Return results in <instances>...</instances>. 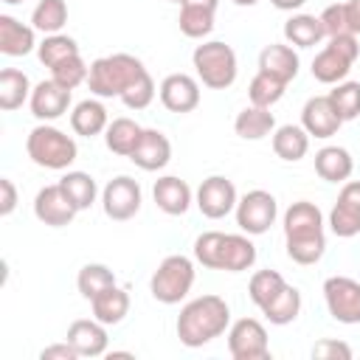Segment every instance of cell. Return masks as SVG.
I'll return each mask as SVG.
<instances>
[{
  "label": "cell",
  "instance_id": "obj_7",
  "mask_svg": "<svg viewBox=\"0 0 360 360\" xmlns=\"http://www.w3.org/2000/svg\"><path fill=\"white\" fill-rule=\"evenodd\" d=\"M194 284V262L183 253L166 256L149 278V292L160 304H180Z\"/></svg>",
  "mask_w": 360,
  "mask_h": 360
},
{
  "label": "cell",
  "instance_id": "obj_13",
  "mask_svg": "<svg viewBox=\"0 0 360 360\" xmlns=\"http://www.w3.org/2000/svg\"><path fill=\"white\" fill-rule=\"evenodd\" d=\"M239 197H236V186L222 177V174H211L200 183L197 188V208L202 217L208 219H222L236 208Z\"/></svg>",
  "mask_w": 360,
  "mask_h": 360
},
{
  "label": "cell",
  "instance_id": "obj_23",
  "mask_svg": "<svg viewBox=\"0 0 360 360\" xmlns=\"http://www.w3.org/2000/svg\"><path fill=\"white\" fill-rule=\"evenodd\" d=\"M34 34H37L34 25H25L11 14H0V53H6V56L31 53L37 48Z\"/></svg>",
  "mask_w": 360,
  "mask_h": 360
},
{
  "label": "cell",
  "instance_id": "obj_45",
  "mask_svg": "<svg viewBox=\"0 0 360 360\" xmlns=\"http://www.w3.org/2000/svg\"><path fill=\"white\" fill-rule=\"evenodd\" d=\"M17 208V188L8 177H0V217H8Z\"/></svg>",
  "mask_w": 360,
  "mask_h": 360
},
{
  "label": "cell",
  "instance_id": "obj_17",
  "mask_svg": "<svg viewBox=\"0 0 360 360\" xmlns=\"http://www.w3.org/2000/svg\"><path fill=\"white\" fill-rule=\"evenodd\" d=\"M28 104H31V115H34V118H39V121H56V118H62V115L68 112V107H70V90L62 87V84L53 82V79H42V82L31 90Z\"/></svg>",
  "mask_w": 360,
  "mask_h": 360
},
{
  "label": "cell",
  "instance_id": "obj_35",
  "mask_svg": "<svg viewBox=\"0 0 360 360\" xmlns=\"http://www.w3.org/2000/svg\"><path fill=\"white\" fill-rule=\"evenodd\" d=\"M177 25H180V31H183L188 39H202V37H208V34L214 31V11H211V8H202V6L183 3V6H180Z\"/></svg>",
  "mask_w": 360,
  "mask_h": 360
},
{
  "label": "cell",
  "instance_id": "obj_9",
  "mask_svg": "<svg viewBox=\"0 0 360 360\" xmlns=\"http://www.w3.org/2000/svg\"><path fill=\"white\" fill-rule=\"evenodd\" d=\"M233 214H236V225H239L248 236H259V233H267L270 225L276 222V217H278V202H276V197H273L270 191L253 188V191H248V194L239 197Z\"/></svg>",
  "mask_w": 360,
  "mask_h": 360
},
{
  "label": "cell",
  "instance_id": "obj_51",
  "mask_svg": "<svg viewBox=\"0 0 360 360\" xmlns=\"http://www.w3.org/2000/svg\"><path fill=\"white\" fill-rule=\"evenodd\" d=\"M3 3H8V6H17V3H22V0H3Z\"/></svg>",
  "mask_w": 360,
  "mask_h": 360
},
{
  "label": "cell",
  "instance_id": "obj_47",
  "mask_svg": "<svg viewBox=\"0 0 360 360\" xmlns=\"http://www.w3.org/2000/svg\"><path fill=\"white\" fill-rule=\"evenodd\" d=\"M346 20H349V31L360 34V0H346Z\"/></svg>",
  "mask_w": 360,
  "mask_h": 360
},
{
  "label": "cell",
  "instance_id": "obj_33",
  "mask_svg": "<svg viewBox=\"0 0 360 360\" xmlns=\"http://www.w3.org/2000/svg\"><path fill=\"white\" fill-rule=\"evenodd\" d=\"M68 22V3L65 0H39L31 11V25L37 31L48 34H59Z\"/></svg>",
  "mask_w": 360,
  "mask_h": 360
},
{
  "label": "cell",
  "instance_id": "obj_18",
  "mask_svg": "<svg viewBox=\"0 0 360 360\" xmlns=\"http://www.w3.org/2000/svg\"><path fill=\"white\" fill-rule=\"evenodd\" d=\"M340 124H343V118L338 115L329 96L307 98V104L301 110V127L309 132V138H332V135H338Z\"/></svg>",
  "mask_w": 360,
  "mask_h": 360
},
{
  "label": "cell",
  "instance_id": "obj_6",
  "mask_svg": "<svg viewBox=\"0 0 360 360\" xmlns=\"http://www.w3.org/2000/svg\"><path fill=\"white\" fill-rule=\"evenodd\" d=\"M191 62H194L197 79L211 90H225L236 82V70H239L236 53L222 39H208V42L197 45L191 53Z\"/></svg>",
  "mask_w": 360,
  "mask_h": 360
},
{
  "label": "cell",
  "instance_id": "obj_4",
  "mask_svg": "<svg viewBox=\"0 0 360 360\" xmlns=\"http://www.w3.org/2000/svg\"><path fill=\"white\" fill-rule=\"evenodd\" d=\"M146 73L143 62L132 53H110L101 56L96 62H90V76H87V87L93 96L98 98H112V96H124L127 87Z\"/></svg>",
  "mask_w": 360,
  "mask_h": 360
},
{
  "label": "cell",
  "instance_id": "obj_50",
  "mask_svg": "<svg viewBox=\"0 0 360 360\" xmlns=\"http://www.w3.org/2000/svg\"><path fill=\"white\" fill-rule=\"evenodd\" d=\"M233 3H236V6H256L259 0H233Z\"/></svg>",
  "mask_w": 360,
  "mask_h": 360
},
{
  "label": "cell",
  "instance_id": "obj_25",
  "mask_svg": "<svg viewBox=\"0 0 360 360\" xmlns=\"http://www.w3.org/2000/svg\"><path fill=\"white\" fill-rule=\"evenodd\" d=\"M90 309H93V318L107 323V326H115L121 323L127 315H129V292L118 284L101 290L93 301H90Z\"/></svg>",
  "mask_w": 360,
  "mask_h": 360
},
{
  "label": "cell",
  "instance_id": "obj_11",
  "mask_svg": "<svg viewBox=\"0 0 360 360\" xmlns=\"http://www.w3.org/2000/svg\"><path fill=\"white\" fill-rule=\"evenodd\" d=\"M323 301L338 323H360V281L349 276H329L323 281Z\"/></svg>",
  "mask_w": 360,
  "mask_h": 360
},
{
  "label": "cell",
  "instance_id": "obj_48",
  "mask_svg": "<svg viewBox=\"0 0 360 360\" xmlns=\"http://www.w3.org/2000/svg\"><path fill=\"white\" fill-rule=\"evenodd\" d=\"M276 8H281V11H295V8H301L307 0H270Z\"/></svg>",
  "mask_w": 360,
  "mask_h": 360
},
{
  "label": "cell",
  "instance_id": "obj_14",
  "mask_svg": "<svg viewBox=\"0 0 360 360\" xmlns=\"http://www.w3.org/2000/svg\"><path fill=\"white\" fill-rule=\"evenodd\" d=\"M329 228L340 239H352L360 233V180H346L332 211H329Z\"/></svg>",
  "mask_w": 360,
  "mask_h": 360
},
{
  "label": "cell",
  "instance_id": "obj_2",
  "mask_svg": "<svg viewBox=\"0 0 360 360\" xmlns=\"http://www.w3.org/2000/svg\"><path fill=\"white\" fill-rule=\"evenodd\" d=\"M231 326V307L219 295H200L188 301L177 315V338L188 349H200Z\"/></svg>",
  "mask_w": 360,
  "mask_h": 360
},
{
  "label": "cell",
  "instance_id": "obj_29",
  "mask_svg": "<svg viewBox=\"0 0 360 360\" xmlns=\"http://www.w3.org/2000/svg\"><path fill=\"white\" fill-rule=\"evenodd\" d=\"M141 135H143V127L135 124L132 118H124V115H121V118H112V121L107 124V129H104V143H107V149H110L112 155L129 158L132 149L138 146Z\"/></svg>",
  "mask_w": 360,
  "mask_h": 360
},
{
  "label": "cell",
  "instance_id": "obj_10",
  "mask_svg": "<svg viewBox=\"0 0 360 360\" xmlns=\"http://www.w3.org/2000/svg\"><path fill=\"white\" fill-rule=\"evenodd\" d=\"M228 352L233 360H267V329L256 318H239L228 326Z\"/></svg>",
  "mask_w": 360,
  "mask_h": 360
},
{
  "label": "cell",
  "instance_id": "obj_31",
  "mask_svg": "<svg viewBox=\"0 0 360 360\" xmlns=\"http://www.w3.org/2000/svg\"><path fill=\"white\" fill-rule=\"evenodd\" d=\"M31 82L22 70L17 68H3L0 70V110L11 112L17 107H22L25 98H31Z\"/></svg>",
  "mask_w": 360,
  "mask_h": 360
},
{
  "label": "cell",
  "instance_id": "obj_12",
  "mask_svg": "<svg viewBox=\"0 0 360 360\" xmlns=\"http://www.w3.org/2000/svg\"><path fill=\"white\" fill-rule=\"evenodd\" d=\"M101 208L115 222L132 219L141 211V186H138V180H132L127 174L112 177L101 191Z\"/></svg>",
  "mask_w": 360,
  "mask_h": 360
},
{
  "label": "cell",
  "instance_id": "obj_15",
  "mask_svg": "<svg viewBox=\"0 0 360 360\" xmlns=\"http://www.w3.org/2000/svg\"><path fill=\"white\" fill-rule=\"evenodd\" d=\"M76 214H79V208L73 205V200L65 194V188L59 183H51L45 188H39L37 197H34V217L42 225L65 228V225L73 222Z\"/></svg>",
  "mask_w": 360,
  "mask_h": 360
},
{
  "label": "cell",
  "instance_id": "obj_37",
  "mask_svg": "<svg viewBox=\"0 0 360 360\" xmlns=\"http://www.w3.org/2000/svg\"><path fill=\"white\" fill-rule=\"evenodd\" d=\"M76 53H79V45H76V39L68 37V34H48V37L37 45V56H39V62H42L45 68H53V65H59V62H65V59H70V56H76Z\"/></svg>",
  "mask_w": 360,
  "mask_h": 360
},
{
  "label": "cell",
  "instance_id": "obj_38",
  "mask_svg": "<svg viewBox=\"0 0 360 360\" xmlns=\"http://www.w3.org/2000/svg\"><path fill=\"white\" fill-rule=\"evenodd\" d=\"M287 281H284V276L281 273H276V270H259V273H253L250 276V284H248V295H250V301L262 309L267 301H273L278 292H281V287H284Z\"/></svg>",
  "mask_w": 360,
  "mask_h": 360
},
{
  "label": "cell",
  "instance_id": "obj_8",
  "mask_svg": "<svg viewBox=\"0 0 360 360\" xmlns=\"http://www.w3.org/2000/svg\"><path fill=\"white\" fill-rule=\"evenodd\" d=\"M360 56L357 34H338L329 37V45H323L312 59V76L321 84H338L349 76L352 65Z\"/></svg>",
  "mask_w": 360,
  "mask_h": 360
},
{
  "label": "cell",
  "instance_id": "obj_32",
  "mask_svg": "<svg viewBox=\"0 0 360 360\" xmlns=\"http://www.w3.org/2000/svg\"><path fill=\"white\" fill-rule=\"evenodd\" d=\"M298 312H301V292H298L292 284H284L281 292H278L273 301H267V304L262 307V315H264L273 326H287V323H292V321L298 318Z\"/></svg>",
  "mask_w": 360,
  "mask_h": 360
},
{
  "label": "cell",
  "instance_id": "obj_30",
  "mask_svg": "<svg viewBox=\"0 0 360 360\" xmlns=\"http://www.w3.org/2000/svg\"><path fill=\"white\" fill-rule=\"evenodd\" d=\"M323 37H326L323 22H321V17H315V14H292V17L284 22V39H287L292 48H312V45H318Z\"/></svg>",
  "mask_w": 360,
  "mask_h": 360
},
{
  "label": "cell",
  "instance_id": "obj_5",
  "mask_svg": "<svg viewBox=\"0 0 360 360\" xmlns=\"http://www.w3.org/2000/svg\"><path fill=\"white\" fill-rule=\"evenodd\" d=\"M25 152H28V158H31L37 166L53 169V172L68 169V166L76 160V155H79L76 141H73L68 132H62L59 127L48 124V121L39 124V127H34V129L28 132V138H25Z\"/></svg>",
  "mask_w": 360,
  "mask_h": 360
},
{
  "label": "cell",
  "instance_id": "obj_26",
  "mask_svg": "<svg viewBox=\"0 0 360 360\" xmlns=\"http://www.w3.org/2000/svg\"><path fill=\"white\" fill-rule=\"evenodd\" d=\"M110 118H107V107L98 101V98H84L73 107L70 112V127L76 135L82 138H93V135H101L107 129Z\"/></svg>",
  "mask_w": 360,
  "mask_h": 360
},
{
  "label": "cell",
  "instance_id": "obj_46",
  "mask_svg": "<svg viewBox=\"0 0 360 360\" xmlns=\"http://www.w3.org/2000/svg\"><path fill=\"white\" fill-rule=\"evenodd\" d=\"M79 352L65 340V343H51L39 352V360H76Z\"/></svg>",
  "mask_w": 360,
  "mask_h": 360
},
{
  "label": "cell",
  "instance_id": "obj_16",
  "mask_svg": "<svg viewBox=\"0 0 360 360\" xmlns=\"http://www.w3.org/2000/svg\"><path fill=\"white\" fill-rule=\"evenodd\" d=\"M160 104L169 112H191L200 104V82L188 73H169L158 87Z\"/></svg>",
  "mask_w": 360,
  "mask_h": 360
},
{
  "label": "cell",
  "instance_id": "obj_1",
  "mask_svg": "<svg viewBox=\"0 0 360 360\" xmlns=\"http://www.w3.org/2000/svg\"><path fill=\"white\" fill-rule=\"evenodd\" d=\"M284 245L295 264H318L326 250L323 214L315 202L298 200L284 211Z\"/></svg>",
  "mask_w": 360,
  "mask_h": 360
},
{
  "label": "cell",
  "instance_id": "obj_34",
  "mask_svg": "<svg viewBox=\"0 0 360 360\" xmlns=\"http://www.w3.org/2000/svg\"><path fill=\"white\" fill-rule=\"evenodd\" d=\"M59 186L65 188V194L73 200V205L79 211H84V208H90L96 202L98 186H96V180L87 172H65L62 180H59Z\"/></svg>",
  "mask_w": 360,
  "mask_h": 360
},
{
  "label": "cell",
  "instance_id": "obj_22",
  "mask_svg": "<svg viewBox=\"0 0 360 360\" xmlns=\"http://www.w3.org/2000/svg\"><path fill=\"white\" fill-rule=\"evenodd\" d=\"M152 197H155V205L169 217H183L191 208V188H188L186 180H180L174 174H166V177L155 180Z\"/></svg>",
  "mask_w": 360,
  "mask_h": 360
},
{
  "label": "cell",
  "instance_id": "obj_20",
  "mask_svg": "<svg viewBox=\"0 0 360 360\" xmlns=\"http://www.w3.org/2000/svg\"><path fill=\"white\" fill-rule=\"evenodd\" d=\"M298 65H301V59L290 42H270L259 53V70L284 84H290L298 76Z\"/></svg>",
  "mask_w": 360,
  "mask_h": 360
},
{
  "label": "cell",
  "instance_id": "obj_3",
  "mask_svg": "<svg viewBox=\"0 0 360 360\" xmlns=\"http://www.w3.org/2000/svg\"><path fill=\"white\" fill-rule=\"evenodd\" d=\"M194 259L208 270L242 273L256 262V245L245 233H219L205 231L194 239Z\"/></svg>",
  "mask_w": 360,
  "mask_h": 360
},
{
  "label": "cell",
  "instance_id": "obj_44",
  "mask_svg": "<svg viewBox=\"0 0 360 360\" xmlns=\"http://www.w3.org/2000/svg\"><path fill=\"white\" fill-rule=\"evenodd\" d=\"M312 357L318 360H349L352 357V346L343 343V340H332V338H323L312 346Z\"/></svg>",
  "mask_w": 360,
  "mask_h": 360
},
{
  "label": "cell",
  "instance_id": "obj_41",
  "mask_svg": "<svg viewBox=\"0 0 360 360\" xmlns=\"http://www.w3.org/2000/svg\"><path fill=\"white\" fill-rule=\"evenodd\" d=\"M87 76H90V65L82 59V53H76V56H70V59H65V62L51 68V79L59 82L68 90H73L82 82H87Z\"/></svg>",
  "mask_w": 360,
  "mask_h": 360
},
{
  "label": "cell",
  "instance_id": "obj_36",
  "mask_svg": "<svg viewBox=\"0 0 360 360\" xmlns=\"http://www.w3.org/2000/svg\"><path fill=\"white\" fill-rule=\"evenodd\" d=\"M112 284H115V273H112L107 264H98V262L84 264V267L79 270V276H76V287H79L82 298H87V301H93L101 290H107V287H112Z\"/></svg>",
  "mask_w": 360,
  "mask_h": 360
},
{
  "label": "cell",
  "instance_id": "obj_42",
  "mask_svg": "<svg viewBox=\"0 0 360 360\" xmlns=\"http://www.w3.org/2000/svg\"><path fill=\"white\" fill-rule=\"evenodd\" d=\"M155 79L149 76V70L146 73H141L129 87H127V93L121 96V101L129 107V110H143V107H149L152 104V98H155Z\"/></svg>",
  "mask_w": 360,
  "mask_h": 360
},
{
  "label": "cell",
  "instance_id": "obj_19",
  "mask_svg": "<svg viewBox=\"0 0 360 360\" xmlns=\"http://www.w3.org/2000/svg\"><path fill=\"white\" fill-rule=\"evenodd\" d=\"M68 343L79 352V357H101L107 354V323L96 318H79L68 326Z\"/></svg>",
  "mask_w": 360,
  "mask_h": 360
},
{
  "label": "cell",
  "instance_id": "obj_24",
  "mask_svg": "<svg viewBox=\"0 0 360 360\" xmlns=\"http://www.w3.org/2000/svg\"><path fill=\"white\" fill-rule=\"evenodd\" d=\"M315 172L326 183H346L354 172V160L343 146H323L315 152Z\"/></svg>",
  "mask_w": 360,
  "mask_h": 360
},
{
  "label": "cell",
  "instance_id": "obj_27",
  "mask_svg": "<svg viewBox=\"0 0 360 360\" xmlns=\"http://www.w3.org/2000/svg\"><path fill=\"white\" fill-rule=\"evenodd\" d=\"M273 152L276 158L295 163L309 152V132L301 124H284L273 129Z\"/></svg>",
  "mask_w": 360,
  "mask_h": 360
},
{
  "label": "cell",
  "instance_id": "obj_49",
  "mask_svg": "<svg viewBox=\"0 0 360 360\" xmlns=\"http://www.w3.org/2000/svg\"><path fill=\"white\" fill-rule=\"evenodd\" d=\"M186 3H191V6H202V8H211V11H217V6H219V0H186Z\"/></svg>",
  "mask_w": 360,
  "mask_h": 360
},
{
  "label": "cell",
  "instance_id": "obj_28",
  "mask_svg": "<svg viewBox=\"0 0 360 360\" xmlns=\"http://www.w3.org/2000/svg\"><path fill=\"white\" fill-rule=\"evenodd\" d=\"M233 129H236V135L245 138V141H262V138L273 135L276 118H273L270 107H256V104H250V107H245V110L233 118Z\"/></svg>",
  "mask_w": 360,
  "mask_h": 360
},
{
  "label": "cell",
  "instance_id": "obj_43",
  "mask_svg": "<svg viewBox=\"0 0 360 360\" xmlns=\"http://www.w3.org/2000/svg\"><path fill=\"white\" fill-rule=\"evenodd\" d=\"M321 22L326 37H338V34H352L349 31V20H346V3H332L321 11Z\"/></svg>",
  "mask_w": 360,
  "mask_h": 360
},
{
  "label": "cell",
  "instance_id": "obj_40",
  "mask_svg": "<svg viewBox=\"0 0 360 360\" xmlns=\"http://www.w3.org/2000/svg\"><path fill=\"white\" fill-rule=\"evenodd\" d=\"M326 96H329V101L335 104V110H338V115L343 118V124L360 115V82H346V79H343V82H338L335 90H329Z\"/></svg>",
  "mask_w": 360,
  "mask_h": 360
},
{
  "label": "cell",
  "instance_id": "obj_21",
  "mask_svg": "<svg viewBox=\"0 0 360 360\" xmlns=\"http://www.w3.org/2000/svg\"><path fill=\"white\" fill-rule=\"evenodd\" d=\"M129 160L143 172H160L172 160V143L160 129H143Z\"/></svg>",
  "mask_w": 360,
  "mask_h": 360
},
{
  "label": "cell",
  "instance_id": "obj_52",
  "mask_svg": "<svg viewBox=\"0 0 360 360\" xmlns=\"http://www.w3.org/2000/svg\"><path fill=\"white\" fill-rule=\"evenodd\" d=\"M172 3H180V6H183V3H186V0H172Z\"/></svg>",
  "mask_w": 360,
  "mask_h": 360
},
{
  "label": "cell",
  "instance_id": "obj_39",
  "mask_svg": "<svg viewBox=\"0 0 360 360\" xmlns=\"http://www.w3.org/2000/svg\"><path fill=\"white\" fill-rule=\"evenodd\" d=\"M284 90H287L284 82H278V79H273V76H267V73L259 70V73L250 79V84H248V98H250V104H256V107H273L276 101H281Z\"/></svg>",
  "mask_w": 360,
  "mask_h": 360
}]
</instances>
